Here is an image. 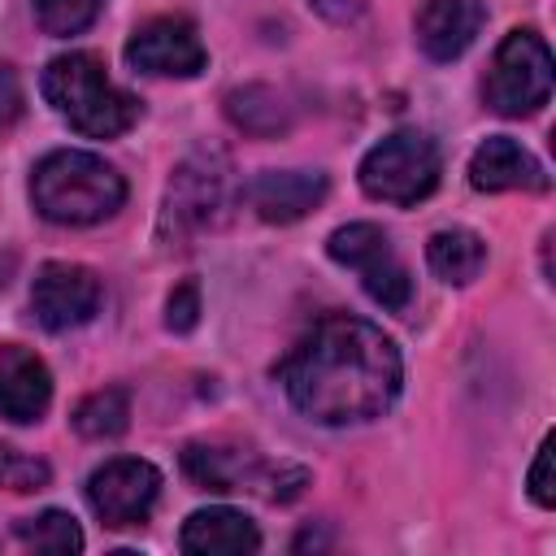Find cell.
<instances>
[{
  "label": "cell",
  "mask_w": 556,
  "mask_h": 556,
  "mask_svg": "<svg viewBox=\"0 0 556 556\" xmlns=\"http://www.w3.org/2000/svg\"><path fill=\"white\" fill-rule=\"evenodd\" d=\"M287 400L317 426H361L382 417L404 382L395 343L365 317L330 313L278 361Z\"/></svg>",
  "instance_id": "1"
},
{
  "label": "cell",
  "mask_w": 556,
  "mask_h": 556,
  "mask_svg": "<svg viewBox=\"0 0 556 556\" xmlns=\"http://www.w3.org/2000/svg\"><path fill=\"white\" fill-rule=\"evenodd\" d=\"M35 213L52 226H96L126 200V178L96 152H48L30 174Z\"/></svg>",
  "instance_id": "2"
},
{
  "label": "cell",
  "mask_w": 556,
  "mask_h": 556,
  "mask_svg": "<svg viewBox=\"0 0 556 556\" xmlns=\"http://www.w3.org/2000/svg\"><path fill=\"white\" fill-rule=\"evenodd\" d=\"M39 87H43V100L56 109V117H65L87 139H117L139 117V100L113 87L96 52H65L48 61Z\"/></svg>",
  "instance_id": "3"
},
{
  "label": "cell",
  "mask_w": 556,
  "mask_h": 556,
  "mask_svg": "<svg viewBox=\"0 0 556 556\" xmlns=\"http://www.w3.org/2000/svg\"><path fill=\"white\" fill-rule=\"evenodd\" d=\"M443 156L439 143L426 130H395L382 143H374L361 161V191L382 204H417L439 187Z\"/></svg>",
  "instance_id": "4"
},
{
  "label": "cell",
  "mask_w": 556,
  "mask_h": 556,
  "mask_svg": "<svg viewBox=\"0 0 556 556\" xmlns=\"http://www.w3.org/2000/svg\"><path fill=\"white\" fill-rule=\"evenodd\" d=\"M486 109L500 117H530L552 96V52L539 30H508L482 78Z\"/></svg>",
  "instance_id": "5"
},
{
  "label": "cell",
  "mask_w": 556,
  "mask_h": 556,
  "mask_svg": "<svg viewBox=\"0 0 556 556\" xmlns=\"http://www.w3.org/2000/svg\"><path fill=\"white\" fill-rule=\"evenodd\" d=\"M326 252L330 261H339L343 269H352L365 287V295L391 313H400L413 295V282H408V269L404 261L395 256L391 248V235L374 222H348L339 226L330 239H326Z\"/></svg>",
  "instance_id": "6"
},
{
  "label": "cell",
  "mask_w": 556,
  "mask_h": 556,
  "mask_svg": "<svg viewBox=\"0 0 556 556\" xmlns=\"http://www.w3.org/2000/svg\"><path fill=\"white\" fill-rule=\"evenodd\" d=\"M156 495H161V473L139 456H113L87 478V504L109 530L148 521Z\"/></svg>",
  "instance_id": "7"
},
{
  "label": "cell",
  "mask_w": 556,
  "mask_h": 556,
  "mask_svg": "<svg viewBox=\"0 0 556 556\" xmlns=\"http://www.w3.org/2000/svg\"><path fill=\"white\" fill-rule=\"evenodd\" d=\"M100 278L87 269V265H74V261H48L39 274H35V287H30V313L43 330L61 334V330H74V326H87L100 308Z\"/></svg>",
  "instance_id": "8"
},
{
  "label": "cell",
  "mask_w": 556,
  "mask_h": 556,
  "mask_svg": "<svg viewBox=\"0 0 556 556\" xmlns=\"http://www.w3.org/2000/svg\"><path fill=\"white\" fill-rule=\"evenodd\" d=\"M126 61L139 74H156V78H195L208 65V52L195 35V26L187 17H148L143 26H135L130 43H126Z\"/></svg>",
  "instance_id": "9"
},
{
  "label": "cell",
  "mask_w": 556,
  "mask_h": 556,
  "mask_svg": "<svg viewBox=\"0 0 556 556\" xmlns=\"http://www.w3.org/2000/svg\"><path fill=\"white\" fill-rule=\"evenodd\" d=\"M486 22V4L482 0H421L413 30H417V48L430 61H456L482 30Z\"/></svg>",
  "instance_id": "10"
},
{
  "label": "cell",
  "mask_w": 556,
  "mask_h": 556,
  "mask_svg": "<svg viewBox=\"0 0 556 556\" xmlns=\"http://www.w3.org/2000/svg\"><path fill=\"white\" fill-rule=\"evenodd\" d=\"M222 182H226V178H222V169H213L208 156L187 161V165L174 174L169 191H165L161 235H178V239H182V235L208 226L213 208L222 204Z\"/></svg>",
  "instance_id": "11"
},
{
  "label": "cell",
  "mask_w": 556,
  "mask_h": 556,
  "mask_svg": "<svg viewBox=\"0 0 556 556\" xmlns=\"http://www.w3.org/2000/svg\"><path fill=\"white\" fill-rule=\"evenodd\" d=\"M48 404H52L48 365L22 343H4L0 348V417L30 426L48 413Z\"/></svg>",
  "instance_id": "12"
},
{
  "label": "cell",
  "mask_w": 556,
  "mask_h": 556,
  "mask_svg": "<svg viewBox=\"0 0 556 556\" xmlns=\"http://www.w3.org/2000/svg\"><path fill=\"white\" fill-rule=\"evenodd\" d=\"M326 191H330V182L321 169H265L248 187V200H252L261 222L287 226V222L308 217L326 200Z\"/></svg>",
  "instance_id": "13"
},
{
  "label": "cell",
  "mask_w": 556,
  "mask_h": 556,
  "mask_svg": "<svg viewBox=\"0 0 556 556\" xmlns=\"http://www.w3.org/2000/svg\"><path fill=\"white\" fill-rule=\"evenodd\" d=\"M469 182L478 191H547L543 165L508 135H491L469 156Z\"/></svg>",
  "instance_id": "14"
},
{
  "label": "cell",
  "mask_w": 556,
  "mask_h": 556,
  "mask_svg": "<svg viewBox=\"0 0 556 556\" xmlns=\"http://www.w3.org/2000/svg\"><path fill=\"white\" fill-rule=\"evenodd\" d=\"M178 547L191 556H243L261 547V530L239 508H200L182 521Z\"/></svg>",
  "instance_id": "15"
},
{
  "label": "cell",
  "mask_w": 556,
  "mask_h": 556,
  "mask_svg": "<svg viewBox=\"0 0 556 556\" xmlns=\"http://www.w3.org/2000/svg\"><path fill=\"white\" fill-rule=\"evenodd\" d=\"M182 469L195 486L204 491H243L256 482V456L243 447H222V443H187Z\"/></svg>",
  "instance_id": "16"
},
{
  "label": "cell",
  "mask_w": 556,
  "mask_h": 556,
  "mask_svg": "<svg viewBox=\"0 0 556 556\" xmlns=\"http://www.w3.org/2000/svg\"><path fill=\"white\" fill-rule=\"evenodd\" d=\"M426 261H430V269H434L443 282L465 287V282H473V278L482 274V265H486V243H482L473 230H465V226H447V230H434V235H430Z\"/></svg>",
  "instance_id": "17"
},
{
  "label": "cell",
  "mask_w": 556,
  "mask_h": 556,
  "mask_svg": "<svg viewBox=\"0 0 556 556\" xmlns=\"http://www.w3.org/2000/svg\"><path fill=\"white\" fill-rule=\"evenodd\" d=\"M130 421V395L122 387H104V391H91L78 408H74V430L87 434V439H113L122 434Z\"/></svg>",
  "instance_id": "18"
},
{
  "label": "cell",
  "mask_w": 556,
  "mask_h": 556,
  "mask_svg": "<svg viewBox=\"0 0 556 556\" xmlns=\"http://www.w3.org/2000/svg\"><path fill=\"white\" fill-rule=\"evenodd\" d=\"M13 530H17V539H22L26 547L48 552V556H70V552H83V530H78V521H74L70 513H61V508L35 513V517L17 521Z\"/></svg>",
  "instance_id": "19"
},
{
  "label": "cell",
  "mask_w": 556,
  "mask_h": 556,
  "mask_svg": "<svg viewBox=\"0 0 556 556\" xmlns=\"http://www.w3.org/2000/svg\"><path fill=\"white\" fill-rule=\"evenodd\" d=\"M104 0H35V17L48 35L65 39V35H78L87 30L96 17H100Z\"/></svg>",
  "instance_id": "20"
},
{
  "label": "cell",
  "mask_w": 556,
  "mask_h": 556,
  "mask_svg": "<svg viewBox=\"0 0 556 556\" xmlns=\"http://www.w3.org/2000/svg\"><path fill=\"white\" fill-rule=\"evenodd\" d=\"M48 478H52L48 460L26 456V452L0 443V486H4V491H43Z\"/></svg>",
  "instance_id": "21"
},
{
  "label": "cell",
  "mask_w": 556,
  "mask_h": 556,
  "mask_svg": "<svg viewBox=\"0 0 556 556\" xmlns=\"http://www.w3.org/2000/svg\"><path fill=\"white\" fill-rule=\"evenodd\" d=\"M195 321H200V291H195V282H178L169 291V304H165V326L187 334Z\"/></svg>",
  "instance_id": "22"
},
{
  "label": "cell",
  "mask_w": 556,
  "mask_h": 556,
  "mask_svg": "<svg viewBox=\"0 0 556 556\" xmlns=\"http://www.w3.org/2000/svg\"><path fill=\"white\" fill-rule=\"evenodd\" d=\"M530 500L539 508H552L556 504V482H552V434L539 443V456L530 465Z\"/></svg>",
  "instance_id": "23"
},
{
  "label": "cell",
  "mask_w": 556,
  "mask_h": 556,
  "mask_svg": "<svg viewBox=\"0 0 556 556\" xmlns=\"http://www.w3.org/2000/svg\"><path fill=\"white\" fill-rule=\"evenodd\" d=\"M22 83H17V74L9 70V65H0V139L22 122Z\"/></svg>",
  "instance_id": "24"
},
{
  "label": "cell",
  "mask_w": 556,
  "mask_h": 556,
  "mask_svg": "<svg viewBox=\"0 0 556 556\" xmlns=\"http://www.w3.org/2000/svg\"><path fill=\"white\" fill-rule=\"evenodd\" d=\"M317 13H326L330 22H348V17H356L361 13V0H308Z\"/></svg>",
  "instance_id": "25"
}]
</instances>
